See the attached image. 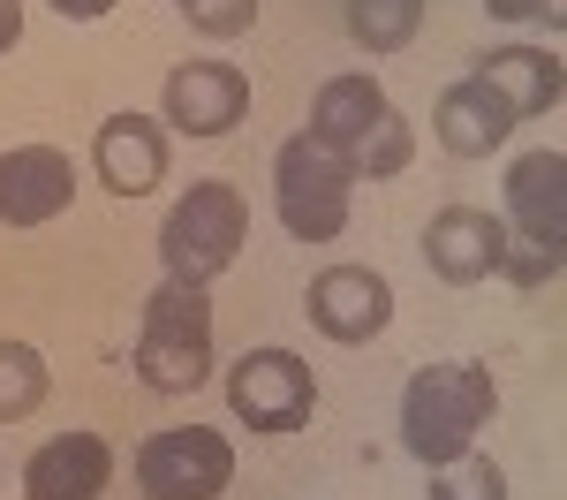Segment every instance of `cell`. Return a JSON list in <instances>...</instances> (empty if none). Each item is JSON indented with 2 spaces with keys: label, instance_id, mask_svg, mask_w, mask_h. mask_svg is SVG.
I'll use <instances>...</instances> for the list:
<instances>
[{
  "label": "cell",
  "instance_id": "1",
  "mask_svg": "<svg viewBox=\"0 0 567 500\" xmlns=\"http://www.w3.org/2000/svg\"><path fill=\"white\" fill-rule=\"evenodd\" d=\"M499 409V387L484 364H424L401 387V448L416 462H454L462 448H477V432Z\"/></svg>",
  "mask_w": 567,
  "mask_h": 500
},
{
  "label": "cell",
  "instance_id": "2",
  "mask_svg": "<svg viewBox=\"0 0 567 500\" xmlns=\"http://www.w3.org/2000/svg\"><path fill=\"white\" fill-rule=\"evenodd\" d=\"M243 243H250V205H243V190L205 175V182H189L182 205L159 221V266H167V280L213 288L219 273L243 258Z\"/></svg>",
  "mask_w": 567,
  "mask_h": 500
},
{
  "label": "cell",
  "instance_id": "3",
  "mask_svg": "<svg viewBox=\"0 0 567 500\" xmlns=\"http://www.w3.org/2000/svg\"><path fill=\"white\" fill-rule=\"evenodd\" d=\"M136 371L152 395H189L213 379V304L205 288L189 280H159L152 304H144V326H136Z\"/></svg>",
  "mask_w": 567,
  "mask_h": 500
},
{
  "label": "cell",
  "instance_id": "4",
  "mask_svg": "<svg viewBox=\"0 0 567 500\" xmlns=\"http://www.w3.org/2000/svg\"><path fill=\"white\" fill-rule=\"evenodd\" d=\"M349 190L355 167L341 152H326L318 136H288L272 152V197H280V227L296 243H333L349 227Z\"/></svg>",
  "mask_w": 567,
  "mask_h": 500
},
{
  "label": "cell",
  "instance_id": "5",
  "mask_svg": "<svg viewBox=\"0 0 567 500\" xmlns=\"http://www.w3.org/2000/svg\"><path fill=\"white\" fill-rule=\"evenodd\" d=\"M235 478V448L213 425H175V432H152L136 448V486L144 500H219Z\"/></svg>",
  "mask_w": 567,
  "mask_h": 500
},
{
  "label": "cell",
  "instance_id": "6",
  "mask_svg": "<svg viewBox=\"0 0 567 500\" xmlns=\"http://www.w3.org/2000/svg\"><path fill=\"white\" fill-rule=\"evenodd\" d=\"M227 409L250 432H303L318 409V379L296 349H243V364L227 371Z\"/></svg>",
  "mask_w": 567,
  "mask_h": 500
},
{
  "label": "cell",
  "instance_id": "7",
  "mask_svg": "<svg viewBox=\"0 0 567 500\" xmlns=\"http://www.w3.org/2000/svg\"><path fill=\"white\" fill-rule=\"evenodd\" d=\"M250 114V76L235 61H182L167 69V91H159V122L182 136H227Z\"/></svg>",
  "mask_w": 567,
  "mask_h": 500
},
{
  "label": "cell",
  "instance_id": "8",
  "mask_svg": "<svg viewBox=\"0 0 567 500\" xmlns=\"http://www.w3.org/2000/svg\"><path fill=\"white\" fill-rule=\"evenodd\" d=\"M303 312H310V326H318L326 341L363 349V341H379V334L393 326V288H386V273H371V266H326L318 280H310Z\"/></svg>",
  "mask_w": 567,
  "mask_h": 500
},
{
  "label": "cell",
  "instance_id": "9",
  "mask_svg": "<svg viewBox=\"0 0 567 500\" xmlns=\"http://www.w3.org/2000/svg\"><path fill=\"white\" fill-rule=\"evenodd\" d=\"M499 258H507V221L484 213V205H446V213H432V227H424V266H432L439 280H454V288L492 280Z\"/></svg>",
  "mask_w": 567,
  "mask_h": 500
},
{
  "label": "cell",
  "instance_id": "10",
  "mask_svg": "<svg viewBox=\"0 0 567 500\" xmlns=\"http://www.w3.org/2000/svg\"><path fill=\"white\" fill-rule=\"evenodd\" d=\"M76 197V167L53 144H16L0 152V227H45L53 213H69Z\"/></svg>",
  "mask_w": 567,
  "mask_h": 500
},
{
  "label": "cell",
  "instance_id": "11",
  "mask_svg": "<svg viewBox=\"0 0 567 500\" xmlns=\"http://www.w3.org/2000/svg\"><path fill=\"white\" fill-rule=\"evenodd\" d=\"M114 478V448L99 432H61L23 462V500H99Z\"/></svg>",
  "mask_w": 567,
  "mask_h": 500
},
{
  "label": "cell",
  "instance_id": "12",
  "mask_svg": "<svg viewBox=\"0 0 567 500\" xmlns=\"http://www.w3.org/2000/svg\"><path fill=\"white\" fill-rule=\"evenodd\" d=\"M91 160H99V182L114 190V197H144V190H159L167 182V122H152V114H114L99 144H91Z\"/></svg>",
  "mask_w": 567,
  "mask_h": 500
},
{
  "label": "cell",
  "instance_id": "13",
  "mask_svg": "<svg viewBox=\"0 0 567 500\" xmlns=\"http://www.w3.org/2000/svg\"><path fill=\"white\" fill-rule=\"evenodd\" d=\"M507 213L523 227V243H553L567 251V152H523L507 167Z\"/></svg>",
  "mask_w": 567,
  "mask_h": 500
},
{
  "label": "cell",
  "instance_id": "14",
  "mask_svg": "<svg viewBox=\"0 0 567 500\" xmlns=\"http://www.w3.org/2000/svg\"><path fill=\"white\" fill-rule=\"evenodd\" d=\"M477 84L515 114V122H529V114H553L560 106V53H545V45H499V53H484L477 61Z\"/></svg>",
  "mask_w": 567,
  "mask_h": 500
},
{
  "label": "cell",
  "instance_id": "15",
  "mask_svg": "<svg viewBox=\"0 0 567 500\" xmlns=\"http://www.w3.org/2000/svg\"><path fill=\"white\" fill-rule=\"evenodd\" d=\"M432 130H439V144H446L454 160H484V152H499V144H507L515 114H507V106H499V99H492L477 76H462V84L439 91Z\"/></svg>",
  "mask_w": 567,
  "mask_h": 500
},
{
  "label": "cell",
  "instance_id": "16",
  "mask_svg": "<svg viewBox=\"0 0 567 500\" xmlns=\"http://www.w3.org/2000/svg\"><path fill=\"white\" fill-rule=\"evenodd\" d=\"M379 122H386V91H379V76H363V69L318 84V99H310V136H318L326 152H341V160H349Z\"/></svg>",
  "mask_w": 567,
  "mask_h": 500
},
{
  "label": "cell",
  "instance_id": "17",
  "mask_svg": "<svg viewBox=\"0 0 567 500\" xmlns=\"http://www.w3.org/2000/svg\"><path fill=\"white\" fill-rule=\"evenodd\" d=\"M424 31V0H349V39L363 53H401Z\"/></svg>",
  "mask_w": 567,
  "mask_h": 500
},
{
  "label": "cell",
  "instance_id": "18",
  "mask_svg": "<svg viewBox=\"0 0 567 500\" xmlns=\"http://www.w3.org/2000/svg\"><path fill=\"white\" fill-rule=\"evenodd\" d=\"M45 357L31 349V341H8L0 334V425H16V417H31V409L45 402Z\"/></svg>",
  "mask_w": 567,
  "mask_h": 500
},
{
  "label": "cell",
  "instance_id": "19",
  "mask_svg": "<svg viewBox=\"0 0 567 500\" xmlns=\"http://www.w3.org/2000/svg\"><path fill=\"white\" fill-rule=\"evenodd\" d=\"M432 500H507V470L484 448H462L454 462L432 470Z\"/></svg>",
  "mask_w": 567,
  "mask_h": 500
},
{
  "label": "cell",
  "instance_id": "20",
  "mask_svg": "<svg viewBox=\"0 0 567 500\" xmlns=\"http://www.w3.org/2000/svg\"><path fill=\"white\" fill-rule=\"evenodd\" d=\"M409 152H416V130L386 106V122L349 152V167H355V175H401V167H409Z\"/></svg>",
  "mask_w": 567,
  "mask_h": 500
},
{
  "label": "cell",
  "instance_id": "21",
  "mask_svg": "<svg viewBox=\"0 0 567 500\" xmlns=\"http://www.w3.org/2000/svg\"><path fill=\"white\" fill-rule=\"evenodd\" d=\"M567 251H553V243H507V258H499V273L515 280V288H545V280H560Z\"/></svg>",
  "mask_w": 567,
  "mask_h": 500
},
{
  "label": "cell",
  "instance_id": "22",
  "mask_svg": "<svg viewBox=\"0 0 567 500\" xmlns=\"http://www.w3.org/2000/svg\"><path fill=\"white\" fill-rule=\"evenodd\" d=\"M182 23H189V31H205V39H243V31L258 23V0H197Z\"/></svg>",
  "mask_w": 567,
  "mask_h": 500
},
{
  "label": "cell",
  "instance_id": "23",
  "mask_svg": "<svg viewBox=\"0 0 567 500\" xmlns=\"http://www.w3.org/2000/svg\"><path fill=\"white\" fill-rule=\"evenodd\" d=\"M484 16H499V23H529V16H553V0H484Z\"/></svg>",
  "mask_w": 567,
  "mask_h": 500
},
{
  "label": "cell",
  "instance_id": "24",
  "mask_svg": "<svg viewBox=\"0 0 567 500\" xmlns=\"http://www.w3.org/2000/svg\"><path fill=\"white\" fill-rule=\"evenodd\" d=\"M53 8H61V16H69V23H99V16H106V8H114V0H53Z\"/></svg>",
  "mask_w": 567,
  "mask_h": 500
},
{
  "label": "cell",
  "instance_id": "25",
  "mask_svg": "<svg viewBox=\"0 0 567 500\" xmlns=\"http://www.w3.org/2000/svg\"><path fill=\"white\" fill-rule=\"evenodd\" d=\"M16 39H23V8H16V0H0V53H8Z\"/></svg>",
  "mask_w": 567,
  "mask_h": 500
},
{
  "label": "cell",
  "instance_id": "26",
  "mask_svg": "<svg viewBox=\"0 0 567 500\" xmlns=\"http://www.w3.org/2000/svg\"><path fill=\"white\" fill-rule=\"evenodd\" d=\"M175 8H182V16H189V8H197V0H175Z\"/></svg>",
  "mask_w": 567,
  "mask_h": 500
}]
</instances>
